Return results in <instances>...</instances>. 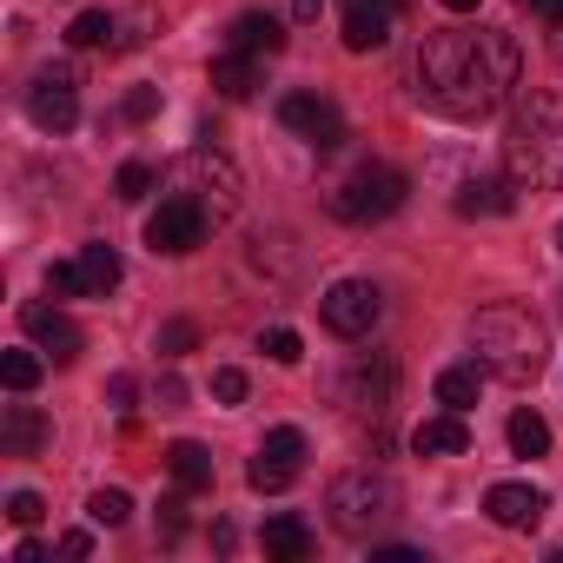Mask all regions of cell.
<instances>
[{
    "label": "cell",
    "instance_id": "obj_1",
    "mask_svg": "<svg viewBox=\"0 0 563 563\" xmlns=\"http://www.w3.org/2000/svg\"><path fill=\"white\" fill-rule=\"evenodd\" d=\"M517 41L504 27H438L418 47V93L444 120H490L517 87Z\"/></svg>",
    "mask_w": 563,
    "mask_h": 563
},
{
    "label": "cell",
    "instance_id": "obj_2",
    "mask_svg": "<svg viewBox=\"0 0 563 563\" xmlns=\"http://www.w3.org/2000/svg\"><path fill=\"white\" fill-rule=\"evenodd\" d=\"M504 179L517 192H556L563 186V93H530L510 107Z\"/></svg>",
    "mask_w": 563,
    "mask_h": 563
},
{
    "label": "cell",
    "instance_id": "obj_3",
    "mask_svg": "<svg viewBox=\"0 0 563 563\" xmlns=\"http://www.w3.org/2000/svg\"><path fill=\"white\" fill-rule=\"evenodd\" d=\"M471 345H477V358H484V372L490 378H504V385H530L543 365H550V332L537 325V312L530 306H484L477 319H471Z\"/></svg>",
    "mask_w": 563,
    "mask_h": 563
},
{
    "label": "cell",
    "instance_id": "obj_4",
    "mask_svg": "<svg viewBox=\"0 0 563 563\" xmlns=\"http://www.w3.org/2000/svg\"><path fill=\"white\" fill-rule=\"evenodd\" d=\"M405 192H411V179H405L398 166L365 159V166H352V173L332 186V212H339L345 225H372V219H391V212L405 206Z\"/></svg>",
    "mask_w": 563,
    "mask_h": 563
},
{
    "label": "cell",
    "instance_id": "obj_5",
    "mask_svg": "<svg viewBox=\"0 0 563 563\" xmlns=\"http://www.w3.org/2000/svg\"><path fill=\"white\" fill-rule=\"evenodd\" d=\"M325 510H332V523H339L345 537H365V530H378L385 517H398V484H391L385 471H345V477L325 490Z\"/></svg>",
    "mask_w": 563,
    "mask_h": 563
},
{
    "label": "cell",
    "instance_id": "obj_6",
    "mask_svg": "<svg viewBox=\"0 0 563 563\" xmlns=\"http://www.w3.org/2000/svg\"><path fill=\"white\" fill-rule=\"evenodd\" d=\"M173 192H192L212 219H232L239 212V173L219 146H192L179 166H173Z\"/></svg>",
    "mask_w": 563,
    "mask_h": 563
},
{
    "label": "cell",
    "instance_id": "obj_7",
    "mask_svg": "<svg viewBox=\"0 0 563 563\" xmlns=\"http://www.w3.org/2000/svg\"><path fill=\"white\" fill-rule=\"evenodd\" d=\"M319 319L339 339H372L378 319H385V292L372 278H339V286H325V299H319Z\"/></svg>",
    "mask_w": 563,
    "mask_h": 563
},
{
    "label": "cell",
    "instance_id": "obj_8",
    "mask_svg": "<svg viewBox=\"0 0 563 563\" xmlns=\"http://www.w3.org/2000/svg\"><path fill=\"white\" fill-rule=\"evenodd\" d=\"M206 225H212V212H206L192 192H166V199H159V212L146 219V245H153V252H166V258H186V252H199V245H206Z\"/></svg>",
    "mask_w": 563,
    "mask_h": 563
},
{
    "label": "cell",
    "instance_id": "obj_9",
    "mask_svg": "<svg viewBox=\"0 0 563 563\" xmlns=\"http://www.w3.org/2000/svg\"><path fill=\"white\" fill-rule=\"evenodd\" d=\"M120 252L113 245H80V258H60V265H47V292H60V299H107L113 286H120Z\"/></svg>",
    "mask_w": 563,
    "mask_h": 563
},
{
    "label": "cell",
    "instance_id": "obj_10",
    "mask_svg": "<svg viewBox=\"0 0 563 563\" xmlns=\"http://www.w3.org/2000/svg\"><path fill=\"white\" fill-rule=\"evenodd\" d=\"M278 126L299 133L312 153H339L345 146V113L325 93H286V100H278Z\"/></svg>",
    "mask_w": 563,
    "mask_h": 563
},
{
    "label": "cell",
    "instance_id": "obj_11",
    "mask_svg": "<svg viewBox=\"0 0 563 563\" xmlns=\"http://www.w3.org/2000/svg\"><path fill=\"white\" fill-rule=\"evenodd\" d=\"M27 120L41 133H67L80 120V80H74V67H41L27 80Z\"/></svg>",
    "mask_w": 563,
    "mask_h": 563
},
{
    "label": "cell",
    "instance_id": "obj_12",
    "mask_svg": "<svg viewBox=\"0 0 563 563\" xmlns=\"http://www.w3.org/2000/svg\"><path fill=\"white\" fill-rule=\"evenodd\" d=\"M299 464H306V431L278 424V431H265V444L252 451V464H245V484L272 497V490H286V484L299 477Z\"/></svg>",
    "mask_w": 563,
    "mask_h": 563
},
{
    "label": "cell",
    "instance_id": "obj_13",
    "mask_svg": "<svg viewBox=\"0 0 563 563\" xmlns=\"http://www.w3.org/2000/svg\"><path fill=\"white\" fill-rule=\"evenodd\" d=\"M398 27V0H345L339 8V34L352 54H378Z\"/></svg>",
    "mask_w": 563,
    "mask_h": 563
},
{
    "label": "cell",
    "instance_id": "obj_14",
    "mask_svg": "<svg viewBox=\"0 0 563 563\" xmlns=\"http://www.w3.org/2000/svg\"><path fill=\"white\" fill-rule=\"evenodd\" d=\"M543 510H550V497H543L537 484H490V490H484V517H490L497 530H537Z\"/></svg>",
    "mask_w": 563,
    "mask_h": 563
},
{
    "label": "cell",
    "instance_id": "obj_15",
    "mask_svg": "<svg viewBox=\"0 0 563 563\" xmlns=\"http://www.w3.org/2000/svg\"><path fill=\"white\" fill-rule=\"evenodd\" d=\"M21 325H27V339H34L41 352H54V365H74V358H80V345H87V339H80V325H74L67 312L41 306V299H34V306H21Z\"/></svg>",
    "mask_w": 563,
    "mask_h": 563
},
{
    "label": "cell",
    "instance_id": "obj_16",
    "mask_svg": "<svg viewBox=\"0 0 563 563\" xmlns=\"http://www.w3.org/2000/svg\"><path fill=\"white\" fill-rule=\"evenodd\" d=\"M225 47H232V54H258V60H272V54H286V21L265 14V8H245V14H232Z\"/></svg>",
    "mask_w": 563,
    "mask_h": 563
},
{
    "label": "cell",
    "instance_id": "obj_17",
    "mask_svg": "<svg viewBox=\"0 0 563 563\" xmlns=\"http://www.w3.org/2000/svg\"><path fill=\"white\" fill-rule=\"evenodd\" d=\"M54 438V424L34 405H0V457H34Z\"/></svg>",
    "mask_w": 563,
    "mask_h": 563
},
{
    "label": "cell",
    "instance_id": "obj_18",
    "mask_svg": "<svg viewBox=\"0 0 563 563\" xmlns=\"http://www.w3.org/2000/svg\"><path fill=\"white\" fill-rule=\"evenodd\" d=\"M411 451H418V457H464V451H471V424H464V411L424 418V424L411 431Z\"/></svg>",
    "mask_w": 563,
    "mask_h": 563
},
{
    "label": "cell",
    "instance_id": "obj_19",
    "mask_svg": "<svg viewBox=\"0 0 563 563\" xmlns=\"http://www.w3.org/2000/svg\"><path fill=\"white\" fill-rule=\"evenodd\" d=\"M212 87H219L225 100H252V93L265 87V60H258V54H232V47H225V54L212 60Z\"/></svg>",
    "mask_w": 563,
    "mask_h": 563
},
{
    "label": "cell",
    "instance_id": "obj_20",
    "mask_svg": "<svg viewBox=\"0 0 563 563\" xmlns=\"http://www.w3.org/2000/svg\"><path fill=\"white\" fill-rule=\"evenodd\" d=\"M166 471H173V484H179L186 497H199V490H212V451H206V444H192V438H179V444H166Z\"/></svg>",
    "mask_w": 563,
    "mask_h": 563
},
{
    "label": "cell",
    "instance_id": "obj_21",
    "mask_svg": "<svg viewBox=\"0 0 563 563\" xmlns=\"http://www.w3.org/2000/svg\"><path fill=\"white\" fill-rule=\"evenodd\" d=\"M265 556H278V563H306L312 556V530H306V517H265Z\"/></svg>",
    "mask_w": 563,
    "mask_h": 563
},
{
    "label": "cell",
    "instance_id": "obj_22",
    "mask_svg": "<svg viewBox=\"0 0 563 563\" xmlns=\"http://www.w3.org/2000/svg\"><path fill=\"white\" fill-rule=\"evenodd\" d=\"M457 212H464V219H497V212H510V179H464V186H457Z\"/></svg>",
    "mask_w": 563,
    "mask_h": 563
},
{
    "label": "cell",
    "instance_id": "obj_23",
    "mask_svg": "<svg viewBox=\"0 0 563 563\" xmlns=\"http://www.w3.org/2000/svg\"><path fill=\"white\" fill-rule=\"evenodd\" d=\"M431 391H438L444 411H471V405H477V365H444Z\"/></svg>",
    "mask_w": 563,
    "mask_h": 563
},
{
    "label": "cell",
    "instance_id": "obj_24",
    "mask_svg": "<svg viewBox=\"0 0 563 563\" xmlns=\"http://www.w3.org/2000/svg\"><path fill=\"white\" fill-rule=\"evenodd\" d=\"M504 431H510V451H517V457H543V451H550V424H543L530 405H523V411H510V424H504Z\"/></svg>",
    "mask_w": 563,
    "mask_h": 563
},
{
    "label": "cell",
    "instance_id": "obj_25",
    "mask_svg": "<svg viewBox=\"0 0 563 563\" xmlns=\"http://www.w3.org/2000/svg\"><path fill=\"white\" fill-rule=\"evenodd\" d=\"M41 378H47L41 352H0V385H8V391H34Z\"/></svg>",
    "mask_w": 563,
    "mask_h": 563
},
{
    "label": "cell",
    "instance_id": "obj_26",
    "mask_svg": "<svg viewBox=\"0 0 563 563\" xmlns=\"http://www.w3.org/2000/svg\"><path fill=\"white\" fill-rule=\"evenodd\" d=\"M107 34H113V14L107 8H87V14H74L67 47H107Z\"/></svg>",
    "mask_w": 563,
    "mask_h": 563
},
{
    "label": "cell",
    "instance_id": "obj_27",
    "mask_svg": "<svg viewBox=\"0 0 563 563\" xmlns=\"http://www.w3.org/2000/svg\"><path fill=\"white\" fill-rule=\"evenodd\" d=\"M153 179H159V173H153L146 159H126V166L113 173V199H126V206H140V199L153 192Z\"/></svg>",
    "mask_w": 563,
    "mask_h": 563
},
{
    "label": "cell",
    "instance_id": "obj_28",
    "mask_svg": "<svg viewBox=\"0 0 563 563\" xmlns=\"http://www.w3.org/2000/svg\"><path fill=\"white\" fill-rule=\"evenodd\" d=\"M87 517H93L100 530H120V523L133 517V497H126V490H93V497H87Z\"/></svg>",
    "mask_w": 563,
    "mask_h": 563
},
{
    "label": "cell",
    "instance_id": "obj_29",
    "mask_svg": "<svg viewBox=\"0 0 563 563\" xmlns=\"http://www.w3.org/2000/svg\"><path fill=\"white\" fill-rule=\"evenodd\" d=\"M258 352H265L272 365H299V358H306V345H299V332H292V325H272V332H258Z\"/></svg>",
    "mask_w": 563,
    "mask_h": 563
},
{
    "label": "cell",
    "instance_id": "obj_30",
    "mask_svg": "<svg viewBox=\"0 0 563 563\" xmlns=\"http://www.w3.org/2000/svg\"><path fill=\"white\" fill-rule=\"evenodd\" d=\"M192 345H199V325H192V319H166V325H159V339H153V352H159V358H186Z\"/></svg>",
    "mask_w": 563,
    "mask_h": 563
},
{
    "label": "cell",
    "instance_id": "obj_31",
    "mask_svg": "<svg viewBox=\"0 0 563 563\" xmlns=\"http://www.w3.org/2000/svg\"><path fill=\"white\" fill-rule=\"evenodd\" d=\"M245 391H252V385H245L239 365H219V372H212V398H219V405H245Z\"/></svg>",
    "mask_w": 563,
    "mask_h": 563
},
{
    "label": "cell",
    "instance_id": "obj_32",
    "mask_svg": "<svg viewBox=\"0 0 563 563\" xmlns=\"http://www.w3.org/2000/svg\"><path fill=\"white\" fill-rule=\"evenodd\" d=\"M8 517H14V523H21V530H34V523H41V517H47V504H41V497H34V490H14V497H8Z\"/></svg>",
    "mask_w": 563,
    "mask_h": 563
},
{
    "label": "cell",
    "instance_id": "obj_33",
    "mask_svg": "<svg viewBox=\"0 0 563 563\" xmlns=\"http://www.w3.org/2000/svg\"><path fill=\"white\" fill-rule=\"evenodd\" d=\"M159 537H166V543H179V537H186V490L159 504Z\"/></svg>",
    "mask_w": 563,
    "mask_h": 563
},
{
    "label": "cell",
    "instance_id": "obj_34",
    "mask_svg": "<svg viewBox=\"0 0 563 563\" xmlns=\"http://www.w3.org/2000/svg\"><path fill=\"white\" fill-rule=\"evenodd\" d=\"M133 391H140V385H133V378H126V372H113V378H107V405H113V411H120V418H126V411H133Z\"/></svg>",
    "mask_w": 563,
    "mask_h": 563
},
{
    "label": "cell",
    "instance_id": "obj_35",
    "mask_svg": "<svg viewBox=\"0 0 563 563\" xmlns=\"http://www.w3.org/2000/svg\"><path fill=\"white\" fill-rule=\"evenodd\" d=\"M153 113H159V93L153 87H133L126 93V120H153Z\"/></svg>",
    "mask_w": 563,
    "mask_h": 563
},
{
    "label": "cell",
    "instance_id": "obj_36",
    "mask_svg": "<svg viewBox=\"0 0 563 563\" xmlns=\"http://www.w3.org/2000/svg\"><path fill=\"white\" fill-rule=\"evenodd\" d=\"M372 563H424V550H411V543H385V550H372Z\"/></svg>",
    "mask_w": 563,
    "mask_h": 563
},
{
    "label": "cell",
    "instance_id": "obj_37",
    "mask_svg": "<svg viewBox=\"0 0 563 563\" xmlns=\"http://www.w3.org/2000/svg\"><path fill=\"white\" fill-rule=\"evenodd\" d=\"M173 405H186V385L179 378H159V411H173Z\"/></svg>",
    "mask_w": 563,
    "mask_h": 563
},
{
    "label": "cell",
    "instance_id": "obj_38",
    "mask_svg": "<svg viewBox=\"0 0 563 563\" xmlns=\"http://www.w3.org/2000/svg\"><path fill=\"white\" fill-rule=\"evenodd\" d=\"M87 550H93V537H87V530H67V537H60V556H87Z\"/></svg>",
    "mask_w": 563,
    "mask_h": 563
},
{
    "label": "cell",
    "instance_id": "obj_39",
    "mask_svg": "<svg viewBox=\"0 0 563 563\" xmlns=\"http://www.w3.org/2000/svg\"><path fill=\"white\" fill-rule=\"evenodd\" d=\"M319 14H325V0H292V21H299V27H312Z\"/></svg>",
    "mask_w": 563,
    "mask_h": 563
},
{
    "label": "cell",
    "instance_id": "obj_40",
    "mask_svg": "<svg viewBox=\"0 0 563 563\" xmlns=\"http://www.w3.org/2000/svg\"><path fill=\"white\" fill-rule=\"evenodd\" d=\"M14 563H47V543H34V537H27V543H14Z\"/></svg>",
    "mask_w": 563,
    "mask_h": 563
},
{
    "label": "cell",
    "instance_id": "obj_41",
    "mask_svg": "<svg viewBox=\"0 0 563 563\" xmlns=\"http://www.w3.org/2000/svg\"><path fill=\"white\" fill-rule=\"evenodd\" d=\"M530 14H543V21H563V0H523Z\"/></svg>",
    "mask_w": 563,
    "mask_h": 563
},
{
    "label": "cell",
    "instance_id": "obj_42",
    "mask_svg": "<svg viewBox=\"0 0 563 563\" xmlns=\"http://www.w3.org/2000/svg\"><path fill=\"white\" fill-rule=\"evenodd\" d=\"M550 54H556V67H563V21H550Z\"/></svg>",
    "mask_w": 563,
    "mask_h": 563
},
{
    "label": "cell",
    "instance_id": "obj_43",
    "mask_svg": "<svg viewBox=\"0 0 563 563\" xmlns=\"http://www.w3.org/2000/svg\"><path fill=\"white\" fill-rule=\"evenodd\" d=\"M444 8H451V14H471V8H477V0H444Z\"/></svg>",
    "mask_w": 563,
    "mask_h": 563
},
{
    "label": "cell",
    "instance_id": "obj_44",
    "mask_svg": "<svg viewBox=\"0 0 563 563\" xmlns=\"http://www.w3.org/2000/svg\"><path fill=\"white\" fill-rule=\"evenodd\" d=\"M556 252H563V225H556Z\"/></svg>",
    "mask_w": 563,
    "mask_h": 563
},
{
    "label": "cell",
    "instance_id": "obj_45",
    "mask_svg": "<svg viewBox=\"0 0 563 563\" xmlns=\"http://www.w3.org/2000/svg\"><path fill=\"white\" fill-rule=\"evenodd\" d=\"M556 299H563V292H556Z\"/></svg>",
    "mask_w": 563,
    "mask_h": 563
}]
</instances>
